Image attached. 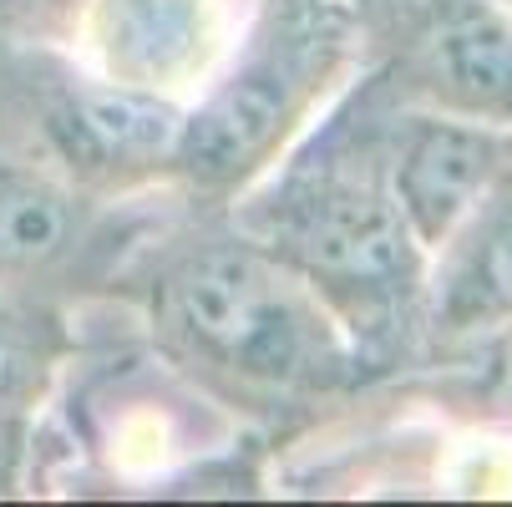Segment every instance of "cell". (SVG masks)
I'll list each match as a JSON object with an SVG mask.
<instances>
[{"mask_svg": "<svg viewBox=\"0 0 512 507\" xmlns=\"http://www.w3.org/2000/svg\"><path fill=\"white\" fill-rule=\"evenodd\" d=\"M153 320L183 366L244 401L325 391L350 366L320 289L264 244L178 254L158 279Z\"/></svg>", "mask_w": 512, "mask_h": 507, "instance_id": "obj_1", "label": "cell"}, {"mask_svg": "<svg viewBox=\"0 0 512 507\" xmlns=\"http://www.w3.org/2000/svg\"><path fill=\"white\" fill-rule=\"evenodd\" d=\"M345 46L350 36L335 6L320 0L274 6L244 66L218 82L193 117H183L173 173H183L193 188H234L239 178L259 173L340 71Z\"/></svg>", "mask_w": 512, "mask_h": 507, "instance_id": "obj_2", "label": "cell"}, {"mask_svg": "<svg viewBox=\"0 0 512 507\" xmlns=\"http://www.w3.org/2000/svg\"><path fill=\"white\" fill-rule=\"evenodd\" d=\"M335 300L381 305L416 289V234L391 188L355 158H325L274 198L269 244Z\"/></svg>", "mask_w": 512, "mask_h": 507, "instance_id": "obj_3", "label": "cell"}, {"mask_svg": "<svg viewBox=\"0 0 512 507\" xmlns=\"http://www.w3.org/2000/svg\"><path fill=\"white\" fill-rule=\"evenodd\" d=\"M401 82L467 122H512V11L492 0H396Z\"/></svg>", "mask_w": 512, "mask_h": 507, "instance_id": "obj_4", "label": "cell"}, {"mask_svg": "<svg viewBox=\"0 0 512 507\" xmlns=\"http://www.w3.org/2000/svg\"><path fill=\"white\" fill-rule=\"evenodd\" d=\"M92 46L107 82L173 97L224 51V0H97Z\"/></svg>", "mask_w": 512, "mask_h": 507, "instance_id": "obj_5", "label": "cell"}, {"mask_svg": "<svg viewBox=\"0 0 512 507\" xmlns=\"http://www.w3.org/2000/svg\"><path fill=\"white\" fill-rule=\"evenodd\" d=\"M507 168H512V142L502 132L467 127V117L421 122L396 158L391 193L416 244L436 249L457 234L462 219H472V208L507 178Z\"/></svg>", "mask_w": 512, "mask_h": 507, "instance_id": "obj_6", "label": "cell"}, {"mask_svg": "<svg viewBox=\"0 0 512 507\" xmlns=\"http://www.w3.org/2000/svg\"><path fill=\"white\" fill-rule=\"evenodd\" d=\"M497 188L487 193L492 208L487 203L472 208L477 234L457 254L442 310H436V320H447V330H482L512 320V198H497Z\"/></svg>", "mask_w": 512, "mask_h": 507, "instance_id": "obj_7", "label": "cell"}, {"mask_svg": "<svg viewBox=\"0 0 512 507\" xmlns=\"http://www.w3.org/2000/svg\"><path fill=\"white\" fill-rule=\"evenodd\" d=\"M82 229L77 208L46 178L0 173V269H46Z\"/></svg>", "mask_w": 512, "mask_h": 507, "instance_id": "obj_8", "label": "cell"}, {"mask_svg": "<svg viewBox=\"0 0 512 507\" xmlns=\"http://www.w3.org/2000/svg\"><path fill=\"white\" fill-rule=\"evenodd\" d=\"M507 11H512V0H507Z\"/></svg>", "mask_w": 512, "mask_h": 507, "instance_id": "obj_9", "label": "cell"}]
</instances>
